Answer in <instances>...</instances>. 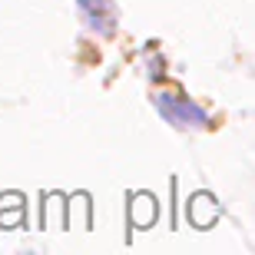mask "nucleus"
I'll use <instances>...</instances> for the list:
<instances>
[{
    "instance_id": "obj_1",
    "label": "nucleus",
    "mask_w": 255,
    "mask_h": 255,
    "mask_svg": "<svg viewBox=\"0 0 255 255\" xmlns=\"http://www.w3.org/2000/svg\"><path fill=\"white\" fill-rule=\"evenodd\" d=\"M156 106H159V113L166 116L172 126H182V129H202V126L209 123V116L202 113L196 103H189L186 96L156 93Z\"/></svg>"
},
{
    "instance_id": "obj_2",
    "label": "nucleus",
    "mask_w": 255,
    "mask_h": 255,
    "mask_svg": "<svg viewBox=\"0 0 255 255\" xmlns=\"http://www.w3.org/2000/svg\"><path fill=\"white\" fill-rule=\"evenodd\" d=\"M80 7H83L86 13V23L96 30V33H103V37H110L116 27V10L110 0H80Z\"/></svg>"
}]
</instances>
